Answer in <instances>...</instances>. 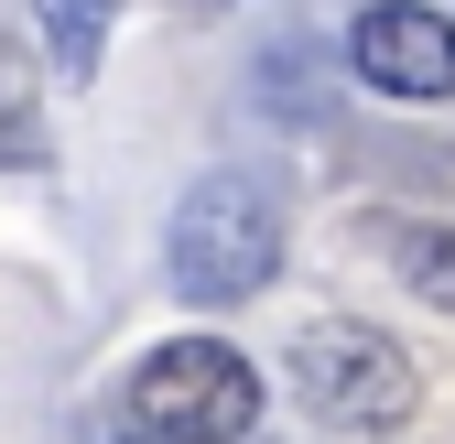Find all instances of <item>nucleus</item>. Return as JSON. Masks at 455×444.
<instances>
[{
    "label": "nucleus",
    "instance_id": "obj_1",
    "mask_svg": "<svg viewBox=\"0 0 455 444\" xmlns=\"http://www.w3.org/2000/svg\"><path fill=\"white\" fill-rule=\"evenodd\" d=\"M271 271H282V195L250 174V163L196 174L185 206H174V228H163V282H174L196 314H228V304L271 293Z\"/></svg>",
    "mask_w": 455,
    "mask_h": 444
},
{
    "label": "nucleus",
    "instance_id": "obj_2",
    "mask_svg": "<svg viewBox=\"0 0 455 444\" xmlns=\"http://www.w3.org/2000/svg\"><path fill=\"white\" fill-rule=\"evenodd\" d=\"M131 423L163 433V444H239L260 423V369L228 347V337H174V347L141 358Z\"/></svg>",
    "mask_w": 455,
    "mask_h": 444
},
{
    "label": "nucleus",
    "instance_id": "obj_3",
    "mask_svg": "<svg viewBox=\"0 0 455 444\" xmlns=\"http://www.w3.org/2000/svg\"><path fill=\"white\" fill-rule=\"evenodd\" d=\"M282 379H293V401L336 433H390L412 412V358L379 337V325H347V314H325L304 325L293 347H282Z\"/></svg>",
    "mask_w": 455,
    "mask_h": 444
},
{
    "label": "nucleus",
    "instance_id": "obj_4",
    "mask_svg": "<svg viewBox=\"0 0 455 444\" xmlns=\"http://www.w3.org/2000/svg\"><path fill=\"white\" fill-rule=\"evenodd\" d=\"M347 66L379 98H455V22L423 0H369L347 22Z\"/></svg>",
    "mask_w": 455,
    "mask_h": 444
},
{
    "label": "nucleus",
    "instance_id": "obj_5",
    "mask_svg": "<svg viewBox=\"0 0 455 444\" xmlns=\"http://www.w3.org/2000/svg\"><path fill=\"white\" fill-rule=\"evenodd\" d=\"M390 260H402V282L423 304L455 314V228H423V217H412V228H390Z\"/></svg>",
    "mask_w": 455,
    "mask_h": 444
},
{
    "label": "nucleus",
    "instance_id": "obj_6",
    "mask_svg": "<svg viewBox=\"0 0 455 444\" xmlns=\"http://www.w3.org/2000/svg\"><path fill=\"white\" fill-rule=\"evenodd\" d=\"M108 12H120V0H44V22H54V66H66V76H87V66H98Z\"/></svg>",
    "mask_w": 455,
    "mask_h": 444
},
{
    "label": "nucleus",
    "instance_id": "obj_7",
    "mask_svg": "<svg viewBox=\"0 0 455 444\" xmlns=\"http://www.w3.org/2000/svg\"><path fill=\"white\" fill-rule=\"evenodd\" d=\"M0 163H44V131H33V66L0 44Z\"/></svg>",
    "mask_w": 455,
    "mask_h": 444
},
{
    "label": "nucleus",
    "instance_id": "obj_8",
    "mask_svg": "<svg viewBox=\"0 0 455 444\" xmlns=\"http://www.w3.org/2000/svg\"><path fill=\"white\" fill-rule=\"evenodd\" d=\"M120 444H163V433H141V423H131V433H120Z\"/></svg>",
    "mask_w": 455,
    "mask_h": 444
}]
</instances>
